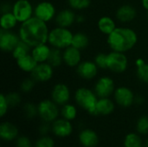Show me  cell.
Instances as JSON below:
<instances>
[{
    "instance_id": "obj_1",
    "label": "cell",
    "mask_w": 148,
    "mask_h": 147,
    "mask_svg": "<svg viewBox=\"0 0 148 147\" xmlns=\"http://www.w3.org/2000/svg\"><path fill=\"white\" fill-rule=\"evenodd\" d=\"M49 30L47 23L35 16L21 23L18 35L21 41L33 48L48 42Z\"/></svg>"
},
{
    "instance_id": "obj_2",
    "label": "cell",
    "mask_w": 148,
    "mask_h": 147,
    "mask_svg": "<svg viewBox=\"0 0 148 147\" xmlns=\"http://www.w3.org/2000/svg\"><path fill=\"white\" fill-rule=\"evenodd\" d=\"M109 48L113 51L126 53L131 50L138 42L136 32L127 27H117L107 39Z\"/></svg>"
},
{
    "instance_id": "obj_3",
    "label": "cell",
    "mask_w": 148,
    "mask_h": 147,
    "mask_svg": "<svg viewBox=\"0 0 148 147\" xmlns=\"http://www.w3.org/2000/svg\"><path fill=\"white\" fill-rule=\"evenodd\" d=\"M74 34L69 29V28H63L57 26L49 30L48 42L53 48L64 49L72 44Z\"/></svg>"
},
{
    "instance_id": "obj_4",
    "label": "cell",
    "mask_w": 148,
    "mask_h": 147,
    "mask_svg": "<svg viewBox=\"0 0 148 147\" xmlns=\"http://www.w3.org/2000/svg\"><path fill=\"white\" fill-rule=\"evenodd\" d=\"M98 96L95 91L87 88H80L75 91V100L76 103L88 113L96 115V104L98 101Z\"/></svg>"
},
{
    "instance_id": "obj_5",
    "label": "cell",
    "mask_w": 148,
    "mask_h": 147,
    "mask_svg": "<svg viewBox=\"0 0 148 147\" xmlns=\"http://www.w3.org/2000/svg\"><path fill=\"white\" fill-rule=\"evenodd\" d=\"M57 106L52 100H42L37 106L39 117L45 122H54L59 115Z\"/></svg>"
},
{
    "instance_id": "obj_6",
    "label": "cell",
    "mask_w": 148,
    "mask_h": 147,
    "mask_svg": "<svg viewBox=\"0 0 148 147\" xmlns=\"http://www.w3.org/2000/svg\"><path fill=\"white\" fill-rule=\"evenodd\" d=\"M128 66V60L125 53L111 51L108 54V69L115 74L124 73Z\"/></svg>"
},
{
    "instance_id": "obj_7",
    "label": "cell",
    "mask_w": 148,
    "mask_h": 147,
    "mask_svg": "<svg viewBox=\"0 0 148 147\" xmlns=\"http://www.w3.org/2000/svg\"><path fill=\"white\" fill-rule=\"evenodd\" d=\"M12 13L22 23L34 16V8L29 0H16L12 6Z\"/></svg>"
},
{
    "instance_id": "obj_8",
    "label": "cell",
    "mask_w": 148,
    "mask_h": 147,
    "mask_svg": "<svg viewBox=\"0 0 148 147\" xmlns=\"http://www.w3.org/2000/svg\"><path fill=\"white\" fill-rule=\"evenodd\" d=\"M34 16L45 23H49L56 16V7L49 1L40 2L34 8Z\"/></svg>"
},
{
    "instance_id": "obj_9",
    "label": "cell",
    "mask_w": 148,
    "mask_h": 147,
    "mask_svg": "<svg viewBox=\"0 0 148 147\" xmlns=\"http://www.w3.org/2000/svg\"><path fill=\"white\" fill-rule=\"evenodd\" d=\"M114 91V81L109 76L101 77L95 85V93L98 98H109Z\"/></svg>"
},
{
    "instance_id": "obj_10",
    "label": "cell",
    "mask_w": 148,
    "mask_h": 147,
    "mask_svg": "<svg viewBox=\"0 0 148 147\" xmlns=\"http://www.w3.org/2000/svg\"><path fill=\"white\" fill-rule=\"evenodd\" d=\"M21 41L18 34L12 30H0V48L3 52H12Z\"/></svg>"
},
{
    "instance_id": "obj_11",
    "label": "cell",
    "mask_w": 148,
    "mask_h": 147,
    "mask_svg": "<svg viewBox=\"0 0 148 147\" xmlns=\"http://www.w3.org/2000/svg\"><path fill=\"white\" fill-rule=\"evenodd\" d=\"M114 97L116 103L122 107H129L134 103V94L133 91L127 87H119L115 88Z\"/></svg>"
},
{
    "instance_id": "obj_12",
    "label": "cell",
    "mask_w": 148,
    "mask_h": 147,
    "mask_svg": "<svg viewBox=\"0 0 148 147\" xmlns=\"http://www.w3.org/2000/svg\"><path fill=\"white\" fill-rule=\"evenodd\" d=\"M51 99L57 105L63 106L69 103L70 99L69 88L64 83H57L51 91Z\"/></svg>"
},
{
    "instance_id": "obj_13",
    "label": "cell",
    "mask_w": 148,
    "mask_h": 147,
    "mask_svg": "<svg viewBox=\"0 0 148 147\" xmlns=\"http://www.w3.org/2000/svg\"><path fill=\"white\" fill-rule=\"evenodd\" d=\"M53 67L49 62H42L38 63L36 68L31 73V77L36 81L39 82H46L49 81L53 75L54 70Z\"/></svg>"
},
{
    "instance_id": "obj_14",
    "label": "cell",
    "mask_w": 148,
    "mask_h": 147,
    "mask_svg": "<svg viewBox=\"0 0 148 147\" xmlns=\"http://www.w3.org/2000/svg\"><path fill=\"white\" fill-rule=\"evenodd\" d=\"M98 66L95 62L91 61H82L77 66L76 72L80 77L84 80H92L98 74Z\"/></svg>"
},
{
    "instance_id": "obj_15",
    "label": "cell",
    "mask_w": 148,
    "mask_h": 147,
    "mask_svg": "<svg viewBox=\"0 0 148 147\" xmlns=\"http://www.w3.org/2000/svg\"><path fill=\"white\" fill-rule=\"evenodd\" d=\"M62 56H63V62L70 68L77 67L82 62L81 50L75 48L72 45L63 49Z\"/></svg>"
},
{
    "instance_id": "obj_16",
    "label": "cell",
    "mask_w": 148,
    "mask_h": 147,
    "mask_svg": "<svg viewBox=\"0 0 148 147\" xmlns=\"http://www.w3.org/2000/svg\"><path fill=\"white\" fill-rule=\"evenodd\" d=\"M51 130L56 136L60 138H66L72 133L73 126L69 120L62 118L56 120L53 122Z\"/></svg>"
},
{
    "instance_id": "obj_17",
    "label": "cell",
    "mask_w": 148,
    "mask_h": 147,
    "mask_svg": "<svg viewBox=\"0 0 148 147\" xmlns=\"http://www.w3.org/2000/svg\"><path fill=\"white\" fill-rule=\"evenodd\" d=\"M77 16L71 9H65L59 11L56 17V23L57 26L63 27V28H69L76 22Z\"/></svg>"
},
{
    "instance_id": "obj_18",
    "label": "cell",
    "mask_w": 148,
    "mask_h": 147,
    "mask_svg": "<svg viewBox=\"0 0 148 147\" xmlns=\"http://www.w3.org/2000/svg\"><path fill=\"white\" fill-rule=\"evenodd\" d=\"M137 15L135 8L130 4H124L118 8L116 11V18L121 23L132 22Z\"/></svg>"
},
{
    "instance_id": "obj_19",
    "label": "cell",
    "mask_w": 148,
    "mask_h": 147,
    "mask_svg": "<svg viewBox=\"0 0 148 147\" xmlns=\"http://www.w3.org/2000/svg\"><path fill=\"white\" fill-rule=\"evenodd\" d=\"M50 52H51V48L47 43H44L33 47L31 49L30 54L38 63H42V62H48Z\"/></svg>"
},
{
    "instance_id": "obj_20",
    "label": "cell",
    "mask_w": 148,
    "mask_h": 147,
    "mask_svg": "<svg viewBox=\"0 0 148 147\" xmlns=\"http://www.w3.org/2000/svg\"><path fill=\"white\" fill-rule=\"evenodd\" d=\"M79 140L84 147H95L99 143V137L95 131L85 129L79 134Z\"/></svg>"
},
{
    "instance_id": "obj_21",
    "label": "cell",
    "mask_w": 148,
    "mask_h": 147,
    "mask_svg": "<svg viewBox=\"0 0 148 147\" xmlns=\"http://www.w3.org/2000/svg\"><path fill=\"white\" fill-rule=\"evenodd\" d=\"M18 135L17 127L10 122H3L0 125V137L5 141H11Z\"/></svg>"
},
{
    "instance_id": "obj_22",
    "label": "cell",
    "mask_w": 148,
    "mask_h": 147,
    "mask_svg": "<svg viewBox=\"0 0 148 147\" xmlns=\"http://www.w3.org/2000/svg\"><path fill=\"white\" fill-rule=\"evenodd\" d=\"M114 110V103L109 98H99L96 104V115H109Z\"/></svg>"
},
{
    "instance_id": "obj_23",
    "label": "cell",
    "mask_w": 148,
    "mask_h": 147,
    "mask_svg": "<svg viewBox=\"0 0 148 147\" xmlns=\"http://www.w3.org/2000/svg\"><path fill=\"white\" fill-rule=\"evenodd\" d=\"M16 61V64L17 67L23 72L26 73H32V71L36 68V67L37 66L38 62L34 59V57L31 55V54H28L17 60Z\"/></svg>"
},
{
    "instance_id": "obj_24",
    "label": "cell",
    "mask_w": 148,
    "mask_h": 147,
    "mask_svg": "<svg viewBox=\"0 0 148 147\" xmlns=\"http://www.w3.org/2000/svg\"><path fill=\"white\" fill-rule=\"evenodd\" d=\"M97 26H98L99 30L102 34L107 35V36L111 34L117 28L114 19H112L109 16H102V17H101L99 19L98 23H97Z\"/></svg>"
},
{
    "instance_id": "obj_25",
    "label": "cell",
    "mask_w": 148,
    "mask_h": 147,
    "mask_svg": "<svg viewBox=\"0 0 148 147\" xmlns=\"http://www.w3.org/2000/svg\"><path fill=\"white\" fill-rule=\"evenodd\" d=\"M17 23H18V21H17L16 17L15 16V15L12 13V11L3 13L1 15L0 26H1L2 29L11 30L13 28H15L16 26Z\"/></svg>"
},
{
    "instance_id": "obj_26",
    "label": "cell",
    "mask_w": 148,
    "mask_h": 147,
    "mask_svg": "<svg viewBox=\"0 0 148 147\" xmlns=\"http://www.w3.org/2000/svg\"><path fill=\"white\" fill-rule=\"evenodd\" d=\"M71 45L80 50H83L89 45V38L87 34L83 32H77L73 36Z\"/></svg>"
},
{
    "instance_id": "obj_27",
    "label": "cell",
    "mask_w": 148,
    "mask_h": 147,
    "mask_svg": "<svg viewBox=\"0 0 148 147\" xmlns=\"http://www.w3.org/2000/svg\"><path fill=\"white\" fill-rule=\"evenodd\" d=\"M53 68H57L62 65L63 62V56H62V50L56 48H51V52L49 57L48 62Z\"/></svg>"
},
{
    "instance_id": "obj_28",
    "label": "cell",
    "mask_w": 148,
    "mask_h": 147,
    "mask_svg": "<svg viewBox=\"0 0 148 147\" xmlns=\"http://www.w3.org/2000/svg\"><path fill=\"white\" fill-rule=\"evenodd\" d=\"M32 48L29 47L27 43H25L23 41H20L19 43L16 46V48L13 49V51L11 53H12L13 57L16 60H17V59H19V58H21V57L28 55V54H29V52L31 51L30 50Z\"/></svg>"
},
{
    "instance_id": "obj_29",
    "label": "cell",
    "mask_w": 148,
    "mask_h": 147,
    "mask_svg": "<svg viewBox=\"0 0 148 147\" xmlns=\"http://www.w3.org/2000/svg\"><path fill=\"white\" fill-rule=\"evenodd\" d=\"M61 114H62L63 119H66V120L71 121L76 118L77 109H76L75 106L69 104V103H67V104L62 106V107L61 109Z\"/></svg>"
},
{
    "instance_id": "obj_30",
    "label": "cell",
    "mask_w": 148,
    "mask_h": 147,
    "mask_svg": "<svg viewBox=\"0 0 148 147\" xmlns=\"http://www.w3.org/2000/svg\"><path fill=\"white\" fill-rule=\"evenodd\" d=\"M125 147H143L142 140L140 137L134 133H128L124 139Z\"/></svg>"
},
{
    "instance_id": "obj_31",
    "label": "cell",
    "mask_w": 148,
    "mask_h": 147,
    "mask_svg": "<svg viewBox=\"0 0 148 147\" xmlns=\"http://www.w3.org/2000/svg\"><path fill=\"white\" fill-rule=\"evenodd\" d=\"M68 3L73 10H82L89 7L91 0H68Z\"/></svg>"
},
{
    "instance_id": "obj_32",
    "label": "cell",
    "mask_w": 148,
    "mask_h": 147,
    "mask_svg": "<svg viewBox=\"0 0 148 147\" xmlns=\"http://www.w3.org/2000/svg\"><path fill=\"white\" fill-rule=\"evenodd\" d=\"M136 74L138 78L144 83L148 84V63H143L140 66H137Z\"/></svg>"
},
{
    "instance_id": "obj_33",
    "label": "cell",
    "mask_w": 148,
    "mask_h": 147,
    "mask_svg": "<svg viewBox=\"0 0 148 147\" xmlns=\"http://www.w3.org/2000/svg\"><path fill=\"white\" fill-rule=\"evenodd\" d=\"M23 113L28 119H33L38 114V108L33 103H26L23 106Z\"/></svg>"
},
{
    "instance_id": "obj_34",
    "label": "cell",
    "mask_w": 148,
    "mask_h": 147,
    "mask_svg": "<svg viewBox=\"0 0 148 147\" xmlns=\"http://www.w3.org/2000/svg\"><path fill=\"white\" fill-rule=\"evenodd\" d=\"M136 129L141 134L148 133V116L147 115L141 116L138 120L136 124Z\"/></svg>"
},
{
    "instance_id": "obj_35",
    "label": "cell",
    "mask_w": 148,
    "mask_h": 147,
    "mask_svg": "<svg viewBox=\"0 0 148 147\" xmlns=\"http://www.w3.org/2000/svg\"><path fill=\"white\" fill-rule=\"evenodd\" d=\"M6 99L9 103L10 107H16L21 103V96L16 92H10L8 94H6Z\"/></svg>"
},
{
    "instance_id": "obj_36",
    "label": "cell",
    "mask_w": 148,
    "mask_h": 147,
    "mask_svg": "<svg viewBox=\"0 0 148 147\" xmlns=\"http://www.w3.org/2000/svg\"><path fill=\"white\" fill-rule=\"evenodd\" d=\"M35 85H36V81L32 77L27 78L22 81L20 85V88L23 93H29L33 90Z\"/></svg>"
},
{
    "instance_id": "obj_37",
    "label": "cell",
    "mask_w": 148,
    "mask_h": 147,
    "mask_svg": "<svg viewBox=\"0 0 148 147\" xmlns=\"http://www.w3.org/2000/svg\"><path fill=\"white\" fill-rule=\"evenodd\" d=\"M99 68H104L108 69V54L100 53L98 54L94 61Z\"/></svg>"
},
{
    "instance_id": "obj_38",
    "label": "cell",
    "mask_w": 148,
    "mask_h": 147,
    "mask_svg": "<svg viewBox=\"0 0 148 147\" xmlns=\"http://www.w3.org/2000/svg\"><path fill=\"white\" fill-rule=\"evenodd\" d=\"M35 147H55V142L50 137L42 136L36 142Z\"/></svg>"
},
{
    "instance_id": "obj_39",
    "label": "cell",
    "mask_w": 148,
    "mask_h": 147,
    "mask_svg": "<svg viewBox=\"0 0 148 147\" xmlns=\"http://www.w3.org/2000/svg\"><path fill=\"white\" fill-rule=\"evenodd\" d=\"M9 107H10V106L7 101L6 95L2 94L0 95V116L1 117H3L7 113Z\"/></svg>"
},
{
    "instance_id": "obj_40",
    "label": "cell",
    "mask_w": 148,
    "mask_h": 147,
    "mask_svg": "<svg viewBox=\"0 0 148 147\" xmlns=\"http://www.w3.org/2000/svg\"><path fill=\"white\" fill-rule=\"evenodd\" d=\"M16 147H31V141L30 139L26 136H20L17 138L16 142Z\"/></svg>"
},
{
    "instance_id": "obj_41",
    "label": "cell",
    "mask_w": 148,
    "mask_h": 147,
    "mask_svg": "<svg viewBox=\"0 0 148 147\" xmlns=\"http://www.w3.org/2000/svg\"><path fill=\"white\" fill-rule=\"evenodd\" d=\"M50 130V126L49 124V122H45L43 124H42L39 127V133L40 134H42V136H46L48 134V133Z\"/></svg>"
},
{
    "instance_id": "obj_42",
    "label": "cell",
    "mask_w": 148,
    "mask_h": 147,
    "mask_svg": "<svg viewBox=\"0 0 148 147\" xmlns=\"http://www.w3.org/2000/svg\"><path fill=\"white\" fill-rule=\"evenodd\" d=\"M12 6L13 5H10V3H3L1 5V12H2V14L3 13H6V12L12 11Z\"/></svg>"
},
{
    "instance_id": "obj_43",
    "label": "cell",
    "mask_w": 148,
    "mask_h": 147,
    "mask_svg": "<svg viewBox=\"0 0 148 147\" xmlns=\"http://www.w3.org/2000/svg\"><path fill=\"white\" fill-rule=\"evenodd\" d=\"M144 102V99L142 96H135L134 98V103L137 104H142Z\"/></svg>"
},
{
    "instance_id": "obj_44",
    "label": "cell",
    "mask_w": 148,
    "mask_h": 147,
    "mask_svg": "<svg viewBox=\"0 0 148 147\" xmlns=\"http://www.w3.org/2000/svg\"><path fill=\"white\" fill-rule=\"evenodd\" d=\"M141 4L143 8L148 11V0H141Z\"/></svg>"
},
{
    "instance_id": "obj_45",
    "label": "cell",
    "mask_w": 148,
    "mask_h": 147,
    "mask_svg": "<svg viewBox=\"0 0 148 147\" xmlns=\"http://www.w3.org/2000/svg\"><path fill=\"white\" fill-rule=\"evenodd\" d=\"M84 16H77V17H76V22L77 23H83L84 22Z\"/></svg>"
},
{
    "instance_id": "obj_46",
    "label": "cell",
    "mask_w": 148,
    "mask_h": 147,
    "mask_svg": "<svg viewBox=\"0 0 148 147\" xmlns=\"http://www.w3.org/2000/svg\"><path fill=\"white\" fill-rule=\"evenodd\" d=\"M145 147H148V139H147V140L146 144H145Z\"/></svg>"
}]
</instances>
